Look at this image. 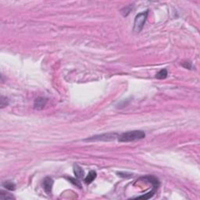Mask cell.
<instances>
[{"label":"cell","instance_id":"obj_1","mask_svg":"<svg viewBox=\"0 0 200 200\" xmlns=\"http://www.w3.org/2000/svg\"><path fill=\"white\" fill-rule=\"evenodd\" d=\"M146 137V133L143 131H130L124 132L123 134L118 135V141L120 142H131L134 141L141 140V139L145 138Z\"/></svg>","mask_w":200,"mask_h":200},{"label":"cell","instance_id":"obj_2","mask_svg":"<svg viewBox=\"0 0 200 200\" xmlns=\"http://www.w3.org/2000/svg\"><path fill=\"white\" fill-rule=\"evenodd\" d=\"M140 180H142L145 182H148V183H150L151 185H152V190L150 191L148 193L144 194V195H140V196H137L135 198H143V199H149V198H152L154 195V194L155 193V192L157 191L158 188L160 187V181L159 180L156 178L154 176L148 175L146 176V177H141Z\"/></svg>","mask_w":200,"mask_h":200},{"label":"cell","instance_id":"obj_3","mask_svg":"<svg viewBox=\"0 0 200 200\" xmlns=\"http://www.w3.org/2000/svg\"><path fill=\"white\" fill-rule=\"evenodd\" d=\"M148 13H149V10H146V11L142 12L136 15L134 21V28H133V31L135 33H139L142 30V28L146 23Z\"/></svg>","mask_w":200,"mask_h":200},{"label":"cell","instance_id":"obj_4","mask_svg":"<svg viewBox=\"0 0 200 200\" xmlns=\"http://www.w3.org/2000/svg\"><path fill=\"white\" fill-rule=\"evenodd\" d=\"M117 137L118 138V135L116 133H107V134L95 135L93 137L89 138H86L84 141H88V142H93V141H111L114 140Z\"/></svg>","mask_w":200,"mask_h":200},{"label":"cell","instance_id":"obj_5","mask_svg":"<svg viewBox=\"0 0 200 200\" xmlns=\"http://www.w3.org/2000/svg\"><path fill=\"white\" fill-rule=\"evenodd\" d=\"M53 184H54V181L52 177H46L44 178L43 181H42V186H43L44 190L47 195H50L52 193Z\"/></svg>","mask_w":200,"mask_h":200},{"label":"cell","instance_id":"obj_6","mask_svg":"<svg viewBox=\"0 0 200 200\" xmlns=\"http://www.w3.org/2000/svg\"><path fill=\"white\" fill-rule=\"evenodd\" d=\"M48 102V99L45 97H38L34 102V108L36 110H41L43 109Z\"/></svg>","mask_w":200,"mask_h":200},{"label":"cell","instance_id":"obj_7","mask_svg":"<svg viewBox=\"0 0 200 200\" xmlns=\"http://www.w3.org/2000/svg\"><path fill=\"white\" fill-rule=\"evenodd\" d=\"M74 173L77 178L82 179L84 177V170H83L82 167H81L78 164L74 165Z\"/></svg>","mask_w":200,"mask_h":200},{"label":"cell","instance_id":"obj_8","mask_svg":"<svg viewBox=\"0 0 200 200\" xmlns=\"http://www.w3.org/2000/svg\"><path fill=\"white\" fill-rule=\"evenodd\" d=\"M96 177H97L96 171H95V170H90L89 173L88 174V175L84 177V183L87 184V185H89V184H91V182L94 181V180L96 178Z\"/></svg>","mask_w":200,"mask_h":200},{"label":"cell","instance_id":"obj_9","mask_svg":"<svg viewBox=\"0 0 200 200\" xmlns=\"http://www.w3.org/2000/svg\"><path fill=\"white\" fill-rule=\"evenodd\" d=\"M0 199H15V197L5 191H0Z\"/></svg>","mask_w":200,"mask_h":200},{"label":"cell","instance_id":"obj_10","mask_svg":"<svg viewBox=\"0 0 200 200\" xmlns=\"http://www.w3.org/2000/svg\"><path fill=\"white\" fill-rule=\"evenodd\" d=\"M2 186H3L5 189H8L10 191H14L16 189V185L13 182L10 181H5L4 183H2Z\"/></svg>","mask_w":200,"mask_h":200},{"label":"cell","instance_id":"obj_11","mask_svg":"<svg viewBox=\"0 0 200 200\" xmlns=\"http://www.w3.org/2000/svg\"><path fill=\"white\" fill-rule=\"evenodd\" d=\"M167 75H168V73H167V70L166 69H162L156 74L155 77L158 79H165L167 78Z\"/></svg>","mask_w":200,"mask_h":200},{"label":"cell","instance_id":"obj_12","mask_svg":"<svg viewBox=\"0 0 200 200\" xmlns=\"http://www.w3.org/2000/svg\"><path fill=\"white\" fill-rule=\"evenodd\" d=\"M66 178L70 182H71V183L73 184V185H74L75 186L78 187L79 189H82V185H81V181H79V180H78V179L74 178V177H66Z\"/></svg>","mask_w":200,"mask_h":200},{"label":"cell","instance_id":"obj_13","mask_svg":"<svg viewBox=\"0 0 200 200\" xmlns=\"http://www.w3.org/2000/svg\"><path fill=\"white\" fill-rule=\"evenodd\" d=\"M9 105V99L8 98L5 97V96H1V99H0V106L1 108H4Z\"/></svg>","mask_w":200,"mask_h":200},{"label":"cell","instance_id":"obj_14","mask_svg":"<svg viewBox=\"0 0 200 200\" xmlns=\"http://www.w3.org/2000/svg\"><path fill=\"white\" fill-rule=\"evenodd\" d=\"M117 174L120 176V177H126V178H127V177H132V174H127V173H124V172H118Z\"/></svg>","mask_w":200,"mask_h":200},{"label":"cell","instance_id":"obj_15","mask_svg":"<svg viewBox=\"0 0 200 200\" xmlns=\"http://www.w3.org/2000/svg\"><path fill=\"white\" fill-rule=\"evenodd\" d=\"M182 65H183L184 67L188 68V69H192V65L191 63H184Z\"/></svg>","mask_w":200,"mask_h":200}]
</instances>
